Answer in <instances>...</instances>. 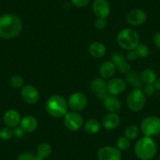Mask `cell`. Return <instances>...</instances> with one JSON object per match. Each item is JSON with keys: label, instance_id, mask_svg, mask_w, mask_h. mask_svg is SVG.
<instances>
[{"label": "cell", "instance_id": "6da1fadb", "mask_svg": "<svg viewBox=\"0 0 160 160\" xmlns=\"http://www.w3.org/2000/svg\"><path fill=\"white\" fill-rule=\"evenodd\" d=\"M23 28L21 18L13 13L0 16V38L11 39L20 35Z\"/></svg>", "mask_w": 160, "mask_h": 160}, {"label": "cell", "instance_id": "7a4b0ae2", "mask_svg": "<svg viewBox=\"0 0 160 160\" xmlns=\"http://www.w3.org/2000/svg\"><path fill=\"white\" fill-rule=\"evenodd\" d=\"M158 146L151 137H142L138 140L134 146V153L141 160H151L155 156Z\"/></svg>", "mask_w": 160, "mask_h": 160}, {"label": "cell", "instance_id": "3957f363", "mask_svg": "<svg viewBox=\"0 0 160 160\" xmlns=\"http://www.w3.org/2000/svg\"><path fill=\"white\" fill-rule=\"evenodd\" d=\"M68 101L60 95H53L46 102V110L53 118H61L68 112Z\"/></svg>", "mask_w": 160, "mask_h": 160}, {"label": "cell", "instance_id": "277c9868", "mask_svg": "<svg viewBox=\"0 0 160 160\" xmlns=\"http://www.w3.org/2000/svg\"><path fill=\"white\" fill-rule=\"evenodd\" d=\"M117 42L120 47L127 50H133L140 42L139 34L133 29L125 28L117 35Z\"/></svg>", "mask_w": 160, "mask_h": 160}, {"label": "cell", "instance_id": "5b68a950", "mask_svg": "<svg viewBox=\"0 0 160 160\" xmlns=\"http://www.w3.org/2000/svg\"><path fill=\"white\" fill-rule=\"evenodd\" d=\"M141 131L144 136L154 137L160 134V118L158 116H148L142 120Z\"/></svg>", "mask_w": 160, "mask_h": 160}, {"label": "cell", "instance_id": "8992f818", "mask_svg": "<svg viewBox=\"0 0 160 160\" xmlns=\"http://www.w3.org/2000/svg\"><path fill=\"white\" fill-rule=\"evenodd\" d=\"M146 98L141 89H134L128 94L127 104L129 108L133 112H139L144 107Z\"/></svg>", "mask_w": 160, "mask_h": 160}, {"label": "cell", "instance_id": "52a82bcc", "mask_svg": "<svg viewBox=\"0 0 160 160\" xmlns=\"http://www.w3.org/2000/svg\"><path fill=\"white\" fill-rule=\"evenodd\" d=\"M64 123L70 131H78L84 125L83 118L78 112H69L64 116Z\"/></svg>", "mask_w": 160, "mask_h": 160}, {"label": "cell", "instance_id": "ba28073f", "mask_svg": "<svg viewBox=\"0 0 160 160\" xmlns=\"http://www.w3.org/2000/svg\"><path fill=\"white\" fill-rule=\"evenodd\" d=\"M68 104L75 112H80L87 107V98L81 92H75L68 98Z\"/></svg>", "mask_w": 160, "mask_h": 160}, {"label": "cell", "instance_id": "9c48e42d", "mask_svg": "<svg viewBox=\"0 0 160 160\" xmlns=\"http://www.w3.org/2000/svg\"><path fill=\"white\" fill-rule=\"evenodd\" d=\"M98 160H122V152L112 146H104L98 150L97 154Z\"/></svg>", "mask_w": 160, "mask_h": 160}, {"label": "cell", "instance_id": "30bf717a", "mask_svg": "<svg viewBox=\"0 0 160 160\" xmlns=\"http://www.w3.org/2000/svg\"><path fill=\"white\" fill-rule=\"evenodd\" d=\"M22 99L27 104H35L39 100V93L36 87L32 85H25L21 88V91Z\"/></svg>", "mask_w": 160, "mask_h": 160}, {"label": "cell", "instance_id": "8fae6325", "mask_svg": "<svg viewBox=\"0 0 160 160\" xmlns=\"http://www.w3.org/2000/svg\"><path fill=\"white\" fill-rule=\"evenodd\" d=\"M93 11L98 18H105L109 16L111 13V7L107 0H95L93 2Z\"/></svg>", "mask_w": 160, "mask_h": 160}, {"label": "cell", "instance_id": "7c38bea8", "mask_svg": "<svg viewBox=\"0 0 160 160\" xmlns=\"http://www.w3.org/2000/svg\"><path fill=\"white\" fill-rule=\"evenodd\" d=\"M147 20V14L141 9H134L128 13L127 21L130 24L133 26H139L144 24Z\"/></svg>", "mask_w": 160, "mask_h": 160}, {"label": "cell", "instance_id": "4fadbf2b", "mask_svg": "<svg viewBox=\"0 0 160 160\" xmlns=\"http://www.w3.org/2000/svg\"><path fill=\"white\" fill-rule=\"evenodd\" d=\"M126 90V82L120 78H111L107 82V90L108 93L114 96L121 94Z\"/></svg>", "mask_w": 160, "mask_h": 160}, {"label": "cell", "instance_id": "5bb4252c", "mask_svg": "<svg viewBox=\"0 0 160 160\" xmlns=\"http://www.w3.org/2000/svg\"><path fill=\"white\" fill-rule=\"evenodd\" d=\"M21 117L19 112L15 109L7 111L3 115V122L10 128H15L21 123Z\"/></svg>", "mask_w": 160, "mask_h": 160}, {"label": "cell", "instance_id": "9a60e30c", "mask_svg": "<svg viewBox=\"0 0 160 160\" xmlns=\"http://www.w3.org/2000/svg\"><path fill=\"white\" fill-rule=\"evenodd\" d=\"M120 122V118L118 114L115 112H109L104 116L102 119V126L106 130H114L116 128Z\"/></svg>", "mask_w": 160, "mask_h": 160}, {"label": "cell", "instance_id": "2e32d148", "mask_svg": "<svg viewBox=\"0 0 160 160\" xmlns=\"http://www.w3.org/2000/svg\"><path fill=\"white\" fill-rule=\"evenodd\" d=\"M20 127L25 133H32L35 131L38 127V120L32 115H26L21 118Z\"/></svg>", "mask_w": 160, "mask_h": 160}, {"label": "cell", "instance_id": "e0dca14e", "mask_svg": "<svg viewBox=\"0 0 160 160\" xmlns=\"http://www.w3.org/2000/svg\"><path fill=\"white\" fill-rule=\"evenodd\" d=\"M117 67L112 61H105L101 65L99 73L103 78H111L115 74Z\"/></svg>", "mask_w": 160, "mask_h": 160}, {"label": "cell", "instance_id": "ac0fdd59", "mask_svg": "<svg viewBox=\"0 0 160 160\" xmlns=\"http://www.w3.org/2000/svg\"><path fill=\"white\" fill-rule=\"evenodd\" d=\"M103 103H104V108L109 112H115V113L120 110L121 105H122L119 99L114 95H108L106 99L103 101Z\"/></svg>", "mask_w": 160, "mask_h": 160}, {"label": "cell", "instance_id": "d6986e66", "mask_svg": "<svg viewBox=\"0 0 160 160\" xmlns=\"http://www.w3.org/2000/svg\"><path fill=\"white\" fill-rule=\"evenodd\" d=\"M126 80L129 84L135 87V89H141L144 84L141 75L133 71H130L126 75Z\"/></svg>", "mask_w": 160, "mask_h": 160}, {"label": "cell", "instance_id": "ffe728a7", "mask_svg": "<svg viewBox=\"0 0 160 160\" xmlns=\"http://www.w3.org/2000/svg\"><path fill=\"white\" fill-rule=\"evenodd\" d=\"M89 52L93 58H101L105 55L106 47L101 42H94L90 44V47H89Z\"/></svg>", "mask_w": 160, "mask_h": 160}, {"label": "cell", "instance_id": "44dd1931", "mask_svg": "<svg viewBox=\"0 0 160 160\" xmlns=\"http://www.w3.org/2000/svg\"><path fill=\"white\" fill-rule=\"evenodd\" d=\"M101 122L95 118H90L84 123V129H85L86 132L90 133V134H94V133H98L101 130Z\"/></svg>", "mask_w": 160, "mask_h": 160}, {"label": "cell", "instance_id": "7402d4cb", "mask_svg": "<svg viewBox=\"0 0 160 160\" xmlns=\"http://www.w3.org/2000/svg\"><path fill=\"white\" fill-rule=\"evenodd\" d=\"M90 89L96 94L99 92L107 90V82L104 78H96L90 83Z\"/></svg>", "mask_w": 160, "mask_h": 160}, {"label": "cell", "instance_id": "603a6c76", "mask_svg": "<svg viewBox=\"0 0 160 160\" xmlns=\"http://www.w3.org/2000/svg\"><path fill=\"white\" fill-rule=\"evenodd\" d=\"M141 78L145 84H153L157 79V75L155 71L152 68H146L141 73Z\"/></svg>", "mask_w": 160, "mask_h": 160}, {"label": "cell", "instance_id": "cb8c5ba5", "mask_svg": "<svg viewBox=\"0 0 160 160\" xmlns=\"http://www.w3.org/2000/svg\"><path fill=\"white\" fill-rule=\"evenodd\" d=\"M36 152V155L46 158H47V157L50 156V154H51L52 148L51 146L49 144H47V143H42V144H40L38 146V148H37Z\"/></svg>", "mask_w": 160, "mask_h": 160}, {"label": "cell", "instance_id": "d4e9b609", "mask_svg": "<svg viewBox=\"0 0 160 160\" xmlns=\"http://www.w3.org/2000/svg\"><path fill=\"white\" fill-rule=\"evenodd\" d=\"M139 128L135 125L129 126L125 130V137L127 139L130 140H130H135L136 138H138V137L139 136Z\"/></svg>", "mask_w": 160, "mask_h": 160}, {"label": "cell", "instance_id": "484cf974", "mask_svg": "<svg viewBox=\"0 0 160 160\" xmlns=\"http://www.w3.org/2000/svg\"><path fill=\"white\" fill-rule=\"evenodd\" d=\"M137 55L140 58H146L150 54V50L145 44H138V47L134 49Z\"/></svg>", "mask_w": 160, "mask_h": 160}, {"label": "cell", "instance_id": "4316f807", "mask_svg": "<svg viewBox=\"0 0 160 160\" xmlns=\"http://www.w3.org/2000/svg\"><path fill=\"white\" fill-rule=\"evenodd\" d=\"M130 140L127 139L126 137H120L116 141V148L120 151H127L130 148Z\"/></svg>", "mask_w": 160, "mask_h": 160}, {"label": "cell", "instance_id": "83f0119b", "mask_svg": "<svg viewBox=\"0 0 160 160\" xmlns=\"http://www.w3.org/2000/svg\"><path fill=\"white\" fill-rule=\"evenodd\" d=\"M24 78L21 75H15L10 78V85L15 89H21L24 87Z\"/></svg>", "mask_w": 160, "mask_h": 160}, {"label": "cell", "instance_id": "f1b7e54d", "mask_svg": "<svg viewBox=\"0 0 160 160\" xmlns=\"http://www.w3.org/2000/svg\"><path fill=\"white\" fill-rule=\"evenodd\" d=\"M13 136V130L10 127H6L0 130V138L4 141L11 139Z\"/></svg>", "mask_w": 160, "mask_h": 160}, {"label": "cell", "instance_id": "f546056e", "mask_svg": "<svg viewBox=\"0 0 160 160\" xmlns=\"http://www.w3.org/2000/svg\"><path fill=\"white\" fill-rule=\"evenodd\" d=\"M117 69L118 70V72L122 74H126L127 75L129 72H130V64H129L127 61H124L122 62L119 63L118 64L116 65Z\"/></svg>", "mask_w": 160, "mask_h": 160}, {"label": "cell", "instance_id": "4dcf8cb0", "mask_svg": "<svg viewBox=\"0 0 160 160\" xmlns=\"http://www.w3.org/2000/svg\"><path fill=\"white\" fill-rule=\"evenodd\" d=\"M111 59H112V61L117 65L119 63L122 62V61H126L125 60V57L123 56V54H122L121 53H113L112 55H111Z\"/></svg>", "mask_w": 160, "mask_h": 160}, {"label": "cell", "instance_id": "1f68e13d", "mask_svg": "<svg viewBox=\"0 0 160 160\" xmlns=\"http://www.w3.org/2000/svg\"><path fill=\"white\" fill-rule=\"evenodd\" d=\"M35 155L29 152H24L18 155L17 160H35Z\"/></svg>", "mask_w": 160, "mask_h": 160}, {"label": "cell", "instance_id": "d6a6232c", "mask_svg": "<svg viewBox=\"0 0 160 160\" xmlns=\"http://www.w3.org/2000/svg\"><path fill=\"white\" fill-rule=\"evenodd\" d=\"M107 26V21L105 18H98V19L95 21V27L98 30H104Z\"/></svg>", "mask_w": 160, "mask_h": 160}, {"label": "cell", "instance_id": "836d02e7", "mask_svg": "<svg viewBox=\"0 0 160 160\" xmlns=\"http://www.w3.org/2000/svg\"><path fill=\"white\" fill-rule=\"evenodd\" d=\"M155 88L153 84H146L144 87V93L148 96H152L155 93Z\"/></svg>", "mask_w": 160, "mask_h": 160}, {"label": "cell", "instance_id": "e575fe53", "mask_svg": "<svg viewBox=\"0 0 160 160\" xmlns=\"http://www.w3.org/2000/svg\"><path fill=\"white\" fill-rule=\"evenodd\" d=\"M71 1L75 7L81 8L88 5L90 0H71Z\"/></svg>", "mask_w": 160, "mask_h": 160}, {"label": "cell", "instance_id": "d590c367", "mask_svg": "<svg viewBox=\"0 0 160 160\" xmlns=\"http://www.w3.org/2000/svg\"><path fill=\"white\" fill-rule=\"evenodd\" d=\"M24 134H25V132L21 127H15L14 130H13V135L15 137H17L18 138H21L24 136Z\"/></svg>", "mask_w": 160, "mask_h": 160}, {"label": "cell", "instance_id": "8d00e7d4", "mask_svg": "<svg viewBox=\"0 0 160 160\" xmlns=\"http://www.w3.org/2000/svg\"><path fill=\"white\" fill-rule=\"evenodd\" d=\"M96 96L98 98V99L101 100V101H104V100L106 99L108 96V92L107 90H103V91L99 92V93H96Z\"/></svg>", "mask_w": 160, "mask_h": 160}, {"label": "cell", "instance_id": "74e56055", "mask_svg": "<svg viewBox=\"0 0 160 160\" xmlns=\"http://www.w3.org/2000/svg\"><path fill=\"white\" fill-rule=\"evenodd\" d=\"M138 55H137L136 52H135L134 50H130L129 53H127V59L129 61H134L138 59Z\"/></svg>", "mask_w": 160, "mask_h": 160}, {"label": "cell", "instance_id": "f35d334b", "mask_svg": "<svg viewBox=\"0 0 160 160\" xmlns=\"http://www.w3.org/2000/svg\"><path fill=\"white\" fill-rule=\"evenodd\" d=\"M153 42L154 44H155L158 49H160V32H156V33L154 35Z\"/></svg>", "mask_w": 160, "mask_h": 160}, {"label": "cell", "instance_id": "ab89813d", "mask_svg": "<svg viewBox=\"0 0 160 160\" xmlns=\"http://www.w3.org/2000/svg\"><path fill=\"white\" fill-rule=\"evenodd\" d=\"M153 86L155 87V90H160V78H157L153 83Z\"/></svg>", "mask_w": 160, "mask_h": 160}, {"label": "cell", "instance_id": "60d3db41", "mask_svg": "<svg viewBox=\"0 0 160 160\" xmlns=\"http://www.w3.org/2000/svg\"><path fill=\"white\" fill-rule=\"evenodd\" d=\"M35 160H45V158H42V157L39 156V155H36L35 157Z\"/></svg>", "mask_w": 160, "mask_h": 160}, {"label": "cell", "instance_id": "b9f144b4", "mask_svg": "<svg viewBox=\"0 0 160 160\" xmlns=\"http://www.w3.org/2000/svg\"><path fill=\"white\" fill-rule=\"evenodd\" d=\"M158 160H160V157H159V158H158Z\"/></svg>", "mask_w": 160, "mask_h": 160}]
</instances>
